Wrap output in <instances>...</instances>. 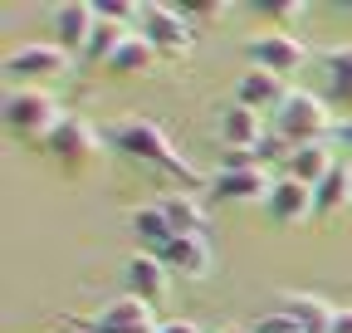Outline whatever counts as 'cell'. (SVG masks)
Wrapping results in <instances>:
<instances>
[{"label":"cell","mask_w":352,"mask_h":333,"mask_svg":"<svg viewBox=\"0 0 352 333\" xmlns=\"http://www.w3.org/2000/svg\"><path fill=\"white\" fill-rule=\"evenodd\" d=\"M103 142L118 152V157H127V162H138V166H152V172H162V177H176L182 186H210V177H201L196 166L182 157V147L171 142V133L162 128V122H152V118H122V122H113V128L103 133Z\"/></svg>","instance_id":"1"},{"label":"cell","mask_w":352,"mask_h":333,"mask_svg":"<svg viewBox=\"0 0 352 333\" xmlns=\"http://www.w3.org/2000/svg\"><path fill=\"white\" fill-rule=\"evenodd\" d=\"M0 122H6V133L30 142V147H44L54 138V128L64 122V108L50 89H10L6 103H0Z\"/></svg>","instance_id":"2"},{"label":"cell","mask_w":352,"mask_h":333,"mask_svg":"<svg viewBox=\"0 0 352 333\" xmlns=\"http://www.w3.org/2000/svg\"><path fill=\"white\" fill-rule=\"evenodd\" d=\"M338 128L333 103L323 94H308V89H289V98L274 108L270 133H279L289 147H308V142H328Z\"/></svg>","instance_id":"3"},{"label":"cell","mask_w":352,"mask_h":333,"mask_svg":"<svg viewBox=\"0 0 352 333\" xmlns=\"http://www.w3.org/2000/svg\"><path fill=\"white\" fill-rule=\"evenodd\" d=\"M138 34L147 39L157 54H171V59L191 54V45H196V25L186 20L182 6H142V15H138Z\"/></svg>","instance_id":"4"},{"label":"cell","mask_w":352,"mask_h":333,"mask_svg":"<svg viewBox=\"0 0 352 333\" xmlns=\"http://www.w3.org/2000/svg\"><path fill=\"white\" fill-rule=\"evenodd\" d=\"M39 152H50V157H54V162L64 166L69 177H83L88 166L98 162V152H103V138H98L94 128H88L83 118H64L59 128H54V138L44 142Z\"/></svg>","instance_id":"5"},{"label":"cell","mask_w":352,"mask_h":333,"mask_svg":"<svg viewBox=\"0 0 352 333\" xmlns=\"http://www.w3.org/2000/svg\"><path fill=\"white\" fill-rule=\"evenodd\" d=\"M74 54H64L54 39L50 45H20L10 59H6V78H10V89H44L50 78H59L69 69Z\"/></svg>","instance_id":"6"},{"label":"cell","mask_w":352,"mask_h":333,"mask_svg":"<svg viewBox=\"0 0 352 333\" xmlns=\"http://www.w3.org/2000/svg\"><path fill=\"white\" fill-rule=\"evenodd\" d=\"M210 201H235V206H264L274 191V177L270 166H215L210 172Z\"/></svg>","instance_id":"7"},{"label":"cell","mask_w":352,"mask_h":333,"mask_svg":"<svg viewBox=\"0 0 352 333\" xmlns=\"http://www.w3.org/2000/svg\"><path fill=\"white\" fill-rule=\"evenodd\" d=\"M303 64H308V45L289 30H264V34L250 39V69H270V74L289 78Z\"/></svg>","instance_id":"8"},{"label":"cell","mask_w":352,"mask_h":333,"mask_svg":"<svg viewBox=\"0 0 352 333\" xmlns=\"http://www.w3.org/2000/svg\"><path fill=\"white\" fill-rule=\"evenodd\" d=\"M50 25H54V45L64 54L83 59L88 39H94V30H98V6H94V0H64V6L50 10Z\"/></svg>","instance_id":"9"},{"label":"cell","mask_w":352,"mask_h":333,"mask_svg":"<svg viewBox=\"0 0 352 333\" xmlns=\"http://www.w3.org/2000/svg\"><path fill=\"white\" fill-rule=\"evenodd\" d=\"M122 294L142 299V304H166V294H171V270H166L157 255H147V250H132L127 265H122Z\"/></svg>","instance_id":"10"},{"label":"cell","mask_w":352,"mask_h":333,"mask_svg":"<svg viewBox=\"0 0 352 333\" xmlns=\"http://www.w3.org/2000/svg\"><path fill=\"white\" fill-rule=\"evenodd\" d=\"M83 328H88V333H157L162 323H157L152 304L132 299V294H118V299H108L94 319H88Z\"/></svg>","instance_id":"11"},{"label":"cell","mask_w":352,"mask_h":333,"mask_svg":"<svg viewBox=\"0 0 352 333\" xmlns=\"http://www.w3.org/2000/svg\"><path fill=\"white\" fill-rule=\"evenodd\" d=\"M215 133H220V142H226V152H254L264 138H270L264 118H259L254 108H240V103L220 108V122H215Z\"/></svg>","instance_id":"12"},{"label":"cell","mask_w":352,"mask_h":333,"mask_svg":"<svg viewBox=\"0 0 352 333\" xmlns=\"http://www.w3.org/2000/svg\"><path fill=\"white\" fill-rule=\"evenodd\" d=\"M264 211H270L274 226H303L314 216V186H303L294 177H274V191L264 201Z\"/></svg>","instance_id":"13"},{"label":"cell","mask_w":352,"mask_h":333,"mask_svg":"<svg viewBox=\"0 0 352 333\" xmlns=\"http://www.w3.org/2000/svg\"><path fill=\"white\" fill-rule=\"evenodd\" d=\"M318 74H323V98L333 108H352V45L318 50Z\"/></svg>","instance_id":"14"},{"label":"cell","mask_w":352,"mask_h":333,"mask_svg":"<svg viewBox=\"0 0 352 333\" xmlns=\"http://www.w3.org/2000/svg\"><path fill=\"white\" fill-rule=\"evenodd\" d=\"M157 260L182 279H210V240L206 235H176Z\"/></svg>","instance_id":"15"},{"label":"cell","mask_w":352,"mask_h":333,"mask_svg":"<svg viewBox=\"0 0 352 333\" xmlns=\"http://www.w3.org/2000/svg\"><path fill=\"white\" fill-rule=\"evenodd\" d=\"M274 309L289 314L298 333H333V323H338V304H328L323 294H279Z\"/></svg>","instance_id":"16"},{"label":"cell","mask_w":352,"mask_h":333,"mask_svg":"<svg viewBox=\"0 0 352 333\" xmlns=\"http://www.w3.org/2000/svg\"><path fill=\"white\" fill-rule=\"evenodd\" d=\"M284 98H289L284 78L270 74V69H245V74L235 78V103H240V108H254V113L270 108V113H274Z\"/></svg>","instance_id":"17"},{"label":"cell","mask_w":352,"mask_h":333,"mask_svg":"<svg viewBox=\"0 0 352 333\" xmlns=\"http://www.w3.org/2000/svg\"><path fill=\"white\" fill-rule=\"evenodd\" d=\"M157 206H162V216L171 221L176 235H206V226H210V211L201 206L196 191H162Z\"/></svg>","instance_id":"18"},{"label":"cell","mask_w":352,"mask_h":333,"mask_svg":"<svg viewBox=\"0 0 352 333\" xmlns=\"http://www.w3.org/2000/svg\"><path fill=\"white\" fill-rule=\"evenodd\" d=\"M333 166H338L333 142H308V147H294V152L284 157V177H294V182H303V186H318Z\"/></svg>","instance_id":"19"},{"label":"cell","mask_w":352,"mask_h":333,"mask_svg":"<svg viewBox=\"0 0 352 333\" xmlns=\"http://www.w3.org/2000/svg\"><path fill=\"white\" fill-rule=\"evenodd\" d=\"M342 206H352V162L338 157V166L314 186V216H318V221H333Z\"/></svg>","instance_id":"20"},{"label":"cell","mask_w":352,"mask_h":333,"mask_svg":"<svg viewBox=\"0 0 352 333\" xmlns=\"http://www.w3.org/2000/svg\"><path fill=\"white\" fill-rule=\"evenodd\" d=\"M127 226H132V235H138V250H147V255H162V250L176 240V230H171V221L162 216L157 201L138 206V211L127 216Z\"/></svg>","instance_id":"21"},{"label":"cell","mask_w":352,"mask_h":333,"mask_svg":"<svg viewBox=\"0 0 352 333\" xmlns=\"http://www.w3.org/2000/svg\"><path fill=\"white\" fill-rule=\"evenodd\" d=\"M157 59H162V54L147 45V39H142L138 30H127V34H122V45L113 50V59H108L103 69H108V74H127V78H132V74H147V69H157Z\"/></svg>","instance_id":"22"},{"label":"cell","mask_w":352,"mask_h":333,"mask_svg":"<svg viewBox=\"0 0 352 333\" xmlns=\"http://www.w3.org/2000/svg\"><path fill=\"white\" fill-rule=\"evenodd\" d=\"M254 15H264V20H298V15H308V0H259L254 6Z\"/></svg>","instance_id":"23"},{"label":"cell","mask_w":352,"mask_h":333,"mask_svg":"<svg viewBox=\"0 0 352 333\" xmlns=\"http://www.w3.org/2000/svg\"><path fill=\"white\" fill-rule=\"evenodd\" d=\"M254 333H298V328H294V319H289V314L270 309L264 319H254Z\"/></svg>","instance_id":"24"},{"label":"cell","mask_w":352,"mask_h":333,"mask_svg":"<svg viewBox=\"0 0 352 333\" xmlns=\"http://www.w3.org/2000/svg\"><path fill=\"white\" fill-rule=\"evenodd\" d=\"M333 147H342V152H352V113L347 118H338V128H333V138H328Z\"/></svg>","instance_id":"25"},{"label":"cell","mask_w":352,"mask_h":333,"mask_svg":"<svg viewBox=\"0 0 352 333\" xmlns=\"http://www.w3.org/2000/svg\"><path fill=\"white\" fill-rule=\"evenodd\" d=\"M157 333H201V328H196L191 319H166V323H162Z\"/></svg>","instance_id":"26"},{"label":"cell","mask_w":352,"mask_h":333,"mask_svg":"<svg viewBox=\"0 0 352 333\" xmlns=\"http://www.w3.org/2000/svg\"><path fill=\"white\" fill-rule=\"evenodd\" d=\"M333 333H352V309H338V323H333Z\"/></svg>","instance_id":"27"},{"label":"cell","mask_w":352,"mask_h":333,"mask_svg":"<svg viewBox=\"0 0 352 333\" xmlns=\"http://www.w3.org/2000/svg\"><path fill=\"white\" fill-rule=\"evenodd\" d=\"M215 333H254V328H230V323H226V328H215Z\"/></svg>","instance_id":"28"},{"label":"cell","mask_w":352,"mask_h":333,"mask_svg":"<svg viewBox=\"0 0 352 333\" xmlns=\"http://www.w3.org/2000/svg\"><path fill=\"white\" fill-rule=\"evenodd\" d=\"M69 333H88V328H83V323H78V328H69Z\"/></svg>","instance_id":"29"}]
</instances>
